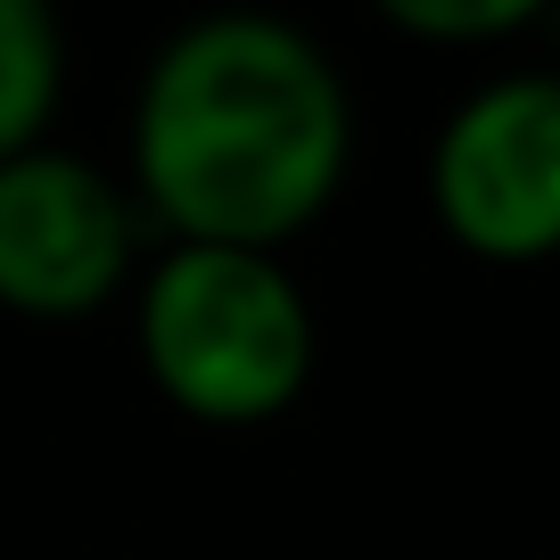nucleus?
<instances>
[{
	"label": "nucleus",
	"mask_w": 560,
	"mask_h": 560,
	"mask_svg": "<svg viewBox=\"0 0 560 560\" xmlns=\"http://www.w3.org/2000/svg\"><path fill=\"white\" fill-rule=\"evenodd\" d=\"M347 165V74L298 18L207 9L158 42L132 100V198L174 240L280 256L330 214Z\"/></svg>",
	"instance_id": "f257e3e1"
},
{
	"label": "nucleus",
	"mask_w": 560,
	"mask_h": 560,
	"mask_svg": "<svg viewBox=\"0 0 560 560\" xmlns=\"http://www.w3.org/2000/svg\"><path fill=\"white\" fill-rule=\"evenodd\" d=\"M396 34L438 42V50H478V42H511L520 25H536L552 0H371Z\"/></svg>",
	"instance_id": "423d86ee"
},
{
	"label": "nucleus",
	"mask_w": 560,
	"mask_h": 560,
	"mask_svg": "<svg viewBox=\"0 0 560 560\" xmlns=\"http://www.w3.org/2000/svg\"><path fill=\"white\" fill-rule=\"evenodd\" d=\"M58 91H67L58 0H0V165L50 140Z\"/></svg>",
	"instance_id": "39448f33"
},
{
	"label": "nucleus",
	"mask_w": 560,
	"mask_h": 560,
	"mask_svg": "<svg viewBox=\"0 0 560 560\" xmlns=\"http://www.w3.org/2000/svg\"><path fill=\"white\" fill-rule=\"evenodd\" d=\"M140 207L74 149H25L0 165V305L25 322H83L132 289Z\"/></svg>",
	"instance_id": "20e7f679"
},
{
	"label": "nucleus",
	"mask_w": 560,
	"mask_h": 560,
	"mask_svg": "<svg viewBox=\"0 0 560 560\" xmlns=\"http://www.w3.org/2000/svg\"><path fill=\"white\" fill-rule=\"evenodd\" d=\"M429 214L503 272L560 256V74H494L438 124Z\"/></svg>",
	"instance_id": "7ed1b4c3"
},
{
	"label": "nucleus",
	"mask_w": 560,
	"mask_h": 560,
	"mask_svg": "<svg viewBox=\"0 0 560 560\" xmlns=\"http://www.w3.org/2000/svg\"><path fill=\"white\" fill-rule=\"evenodd\" d=\"M140 371L198 429H264L314 380V305L264 247L165 240L132 289Z\"/></svg>",
	"instance_id": "f03ea898"
}]
</instances>
